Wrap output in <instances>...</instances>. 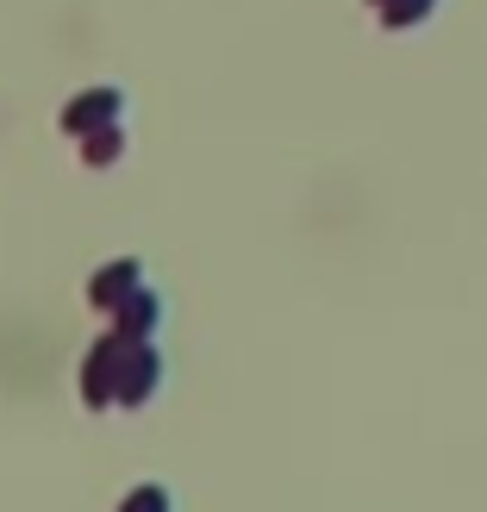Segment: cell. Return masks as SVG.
Instances as JSON below:
<instances>
[{
    "instance_id": "obj_1",
    "label": "cell",
    "mask_w": 487,
    "mask_h": 512,
    "mask_svg": "<svg viewBox=\"0 0 487 512\" xmlns=\"http://www.w3.org/2000/svg\"><path fill=\"white\" fill-rule=\"evenodd\" d=\"M157 381H163L157 344L113 331V338H100L88 350V363H82V400L88 406H113V400L119 406H144L150 394H157Z\"/></svg>"
},
{
    "instance_id": "obj_2",
    "label": "cell",
    "mask_w": 487,
    "mask_h": 512,
    "mask_svg": "<svg viewBox=\"0 0 487 512\" xmlns=\"http://www.w3.org/2000/svg\"><path fill=\"white\" fill-rule=\"evenodd\" d=\"M119 113H125V94L119 88H82L63 107V132L69 138H94V132H107V125H119Z\"/></svg>"
},
{
    "instance_id": "obj_3",
    "label": "cell",
    "mask_w": 487,
    "mask_h": 512,
    "mask_svg": "<svg viewBox=\"0 0 487 512\" xmlns=\"http://www.w3.org/2000/svg\"><path fill=\"white\" fill-rule=\"evenodd\" d=\"M138 288H144V263H138V256H119V263H100V269H94L88 300L100 306V313H113V306H119L125 294H138Z\"/></svg>"
},
{
    "instance_id": "obj_4",
    "label": "cell",
    "mask_w": 487,
    "mask_h": 512,
    "mask_svg": "<svg viewBox=\"0 0 487 512\" xmlns=\"http://www.w3.org/2000/svg\"><path fill=\"white\" fill-rule=\"evenodd\" d=\"M157 313H163V300L150 294V288H138V294H125V300L113 306V331H125V338H150Z\"/></svg>"
},
{
    "instance_id": "obj_5",
    "label": "cell",
    "mask_w": 487,
    "mask_h": 512,
    "mask_svg": "<svg viewBox=\"0 0 487 512\" xmlns=\"http://www.w3.org/2000/svg\"><path fill=\"white\" fill-rule=\"evenodd\" d=\"M431 13H438V0H388V7H381V25H388V32H413V25H425Z\"/></svg>"
},
{
    "instance_id": "obj_6",
    "label": "cell",
    "mask_w": 487,
    "mask_h": 512,
    "mask_svg": "<svg viewBox=\"0 0 487 512\" xmlns=\"http://www.w3.org/2000/svg\"><path fill=\"white\" fill-rule=\"evenodd\" d=\"M119 157H125V132H119V125L82 138V163H88V169H107V163H119Z\"/></svg>"
},
{
    "instance_id": "obj_7",
    "label": "cell",
    "mask_w": 487,
    "mask_h": 512,
    "mask_svg": "<svg viewBox=\"0 0 487 512\" xmlns=\"http://www.w3.org/2000/svg\"><path fill=\"white\" fill-rule=\"evenodd\" d=\"M119 512H175L169 506V488H157V481H144V488H132L125 494V506Z\"/></svg>"
},
{
    "instance_id": "obj_8",
    "label": "cell",
    "mask_w": 487,
    "mask_h": 512,
    "mask_svg": "<svg viewBox=\"0 0 487 512\" xmlns=\"http://www.w3.org/2000/svg\"><path fill=\"white\" fill-rule=\"evenodd\" d=\"M369 7H375V13H381V7H388V0H369Z\"/></svg>"
}]
</instances>
